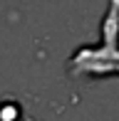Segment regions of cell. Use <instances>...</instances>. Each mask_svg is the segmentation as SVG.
<instances>
[{
	"label": "cell",
	"mask_w": 119,
	"mask_h": 121,
	"mask_svg": "<svg viewBox=\"0 0 119 121\" xmlns=\"http://www.w3.org/2000/svg\"><path fill=\"white\" fill-rule=\"evenodd\" d=\"M0 121H20V104L0 101Z\"/></svg>",
	"instance_id": "obj_1"
}]
</instances>
